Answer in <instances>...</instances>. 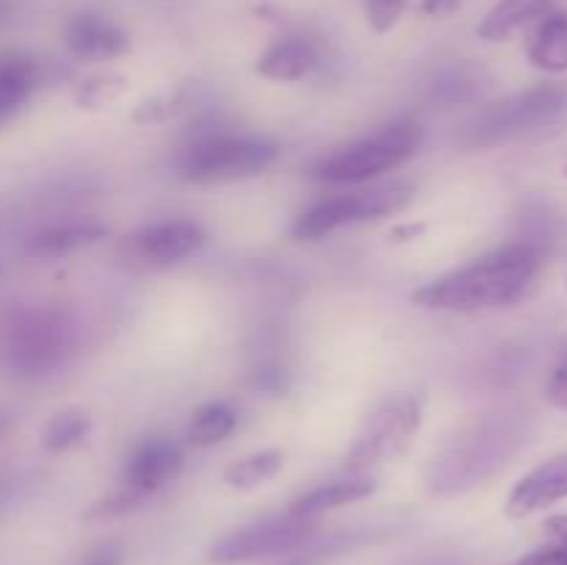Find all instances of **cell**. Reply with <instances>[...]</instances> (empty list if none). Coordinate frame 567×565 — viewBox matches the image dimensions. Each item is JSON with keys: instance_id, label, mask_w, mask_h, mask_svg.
<instances>
[{"instance_id": "obj_24", "label": "cell", "mask_w": 567, "mask_h": 565, "mask_svg": "<svg viewBox=\"0 0 567 565\" xmlns=\"http://www.w3.org/2000/svg\"><path fill=\"white\" fill-rule=\"evenodd\" d=\"M548 399H551V404H557V408L567 410V349L563 360L554 366L551 377H548Z\"/></svg>"}, {"instance_id": "obj_2", "label": "cell", "mask_w": 567, "mask_h": 565, "mask_svg": "<svg viewBox=\"0 0 567 565\" xmlns=\"http://www.w3.org/2000/svg\"><path fill=\"white\" fill-rule=\"evenodd\" d=\"M518 419L487 415L463 427L441 452L432 458L430 487L437 496H454L485 482L498 465L507 463L518 446Z\"/></svg>"}, {"instance_id": "obj_13", "label": "cell", "mask_w": 567, "mask_h": 565, "mask_svg": "<svg viewBox=\"0 0 567 565\" xmlns=\"http://www.w3.org/2000/svg\"><path fill=\"white\" fill-rule=\"evenodd\" d=\"M64 44L72 55L83 61H105L127 53L131 39L109 17L83 11L64 25Z\"/></svg>"}, {"instance_id": "obj_12", "label": "cell", "mask_w": 567, "mask_h": 565, "mask_svg": "<svg viewBox=\"0 0 567 565\" xmlns=\"http://www.w3.org/2000/svg\"><path fill=\"white\" fill-rule=\"evenodd\" d=\"M183 469V452L177 443L166 438H153V441L138 443L127 458L122 480H125L127 493L138 499H147L150 493L161 491L166 482L175 480Z\"/></svg>"}, {"instance_id": "obj_8", "label": "cell", "mask_w": 567, "mask_h": 565, "mask_svg": "<svg viewBox=\"0 0 567 565\" xmlns=\"http://www.w3.org/2000/svg\"><path fill=\"white\" fill-rule=\"evenodd\" d=\"M410 197H413V188L408 183L369 188V192L338 194V197L321 199L313 208L305 210L297 219V225H293V236L299 242H319V238L336 233L338 227L396 214V210H402L410 203Z\"/></svg>"}, {"instance_id": "obj_15", "label": "cell", "mask_w": 567, "mask_h": 565, "mask_svg": "<svg viewBox=\"0 0 567 565\" xmlns=\"http://www.w3.org/2000/svg\"><path fill=\"white\" fill-rule=\"evenodd\" d=\"M551 9L554 0H498L487 11L485 20L476 25V33L485 42H504V39H509L515 31L529 25V22H537L546 14H551Z\"/></svg>"}, {"instance_id": "obj_28", "label": "cell", "mask_w": 567, "mask_h": 565, "mask_svg": "<svg viewBox=\"0 0 567 565\" xmlns=\"http://www.w3.org/2000/svg\"><path fill=\"white\" fill-rule=\"evenodd\" d=\"M9 430H11V419L6 413H0V441H3V438L9 435Z\"/></svg>"}, {"instance_id": "obj_5", "label": "cell", "mask_w": 567, "mask_h": 565, "mask_svg": "<svg viewBox=\"0 0 567 565\" xmlns=\"http://www.w3.org/2000/svg\"><path fill=\"white\" fill-rule=\"evenodd\" d=\"M424 142L419 122H393L380 127L374 136L338 147L313 166V177L324 183H363L371 177L402 166Z\"/></svg>"}, {"instance_id": "obj_6", "label": "cell", "mask_w": 567, "mask_h": 565, "mask_svg": "<svg viewBox=\"0 0 567 565\" xmlns=\"http://www.w3.org/2000/svg\"><path fill=\"white\" fill-rule=\"evenodd\" d=\"M277 147L258 136L214 133L183 150L181 175L194 183L244 181L275 164Z\"/></svg>"}, {"instance_id": "obj_25", "label": "cell", "mask_w": 567, "mask_h": 565, "mask_svg": "<svg viewBox=\"0 0 567 565\" xmlns=\"http://www.w3.org/2000/svg\"><path fill=\"white\" fill-rule=\"evenodd\" d=\"M81 565H122V548L120 546H100L83 557Z\"/></svg>"}, {"instance_id": "obj_20", "label": "cell", "mask_w": 567, "mask_h": 565, "mask_svg": "<svg viewBox=\"0 0 567 565\" xmlns=\"http://www.w3.org/2000/svg\"><path fill=\"white\" fill-rule=\"evenodd\" d=\"M233 430H236V413L225 402H208L194 410L192 421L186 427V441L192 446L205 449L225 441Z\"/></svg>"}, {"instance_id": "obj_26", "label": "cell", "mask_w": 567, "mask_h": 565, "mask_svg": "<svg viewBox=\"0 0 567 565\" xmlns=\"http://www.w3.org/2000/svg\"><path fill=\"white\" fill-rule=\"evenodd\" d=\"M465 0H424L421 9H424L426 17H449L463 6Z\"/></svg>"}, {"instance_id": "obj_3", "label": "cell", "mask_w": 567, "mask_h": 565, "mask_svg": "<svg viewBox=\"0 0 567 565\" xmlns=\"http://www.w3.org/2000/svg\"><path fill=\"white\" fill-rule=\"evenodd\" d=\"M75 347V325L55 308L20 305L0 316V369L37 380L53 374Z\"/></svg>"}, {"instance_id": "obj_11", "label": "cell", "mask_w": 567, "mask_h": 565, "mask_svg": "<svg viewBox=\"0 0 567 565\" xmlns=\"http://www.w3.org/2000/svg\"><path fill=\"white\" fill-rule=\"evenodd\" d=\"M567 499V449L554 454V458L543 460L540 465L520 476L515 487L509 491L507 510L509 518H529V515L540 513V510L554 507V504Z\"/></svg>"}, {"instance_id": "obj_18", "label": "cell", "mask_w": 567, "mask_h": 565, "mask_svg": "<svg viewBox=\"0 0 567 565\" xmlns=\"http://www.w3.org/2000/svg\"><path fill=\"white\" fill-rule=\"evenodd\" d=\"M105 236V227L94 219H75L61 222V225L39 230L28 244V253L42 255V258H59V255L75 253V249L86 247V244L100 242Z\"/></svg>"}, {"instance_id": "obj_23", "label": "cell", "mask_w": 567, "mask_h": 565, "mask_svg": "<svg viewBox=\"0 0 567 565\" xmlns=\"http://www.w3.org/2000/svg\"><path fill=\"white\" fill-rule=\"evenodd\" d=\"M363 3H365V20H369V25L374 28L377 33H385L396 25L408 0H363Z\"/></svg>"}, {"instance_id": "obj_4", "label": "cell", "mask_w": 567, "mask_h": 565, "mask_svg": "<svg viewBox=\"0 0 567 565\" xmlns=\"http://www.w3.org/2000/svg\"><path fill=\"white\" fill-rule=\"evenodd\" d=\"M567 116V83H543L526 92L487 105L465 127L463 142L468 147H496L540 127L557 125Z\"/></svg>"}, {"instance_id": "obj_9", "label": "cell", "mask_w": 567, "mask_h": 565, "mask_svg": "<svg viewBox=\"0 0 567 565\" xmlns=\"http://www.w3.org/2000/svg\"><path fill=\"white\" fill-rule=\"evenodd\" d=\"M316 535L313 518H299L286 513L277 518H264L221 535L208 548V563L214 565H244L277 554H293Z\"/></svg>"}, {"instance_id": "obj_1", "label": "cell", "mask_w": 567, "mask_h": 565, "mask_svg": "<svg viewBox=\"0 0 567 565\" xmlns=\"http://www.w3.org/2000/svg\"><path fill=\"white\" fill-rule=\"evenodd\" d=\"M543 266V247L515 242L457 271L426 282L413 302L430 310H487L515 305L532 291Z\"/></svg>"}, {"instance_id": "obj_21", "label": "cell", "mask_w": 567, "mask_h": 565, "mask_svg": "<svg viewBox=\"0 0 567 565\" xmlns=\"http://www.w3.org/2000/svg\"><path fill=\"white\" fill-rule=\"evenodd\" d=\"M280 469H282V452H277V449H266V452L236 460V463L225 471V480L227 485L238 487V491H252V487L275 480V476L280 474Z\"/></svg>"}, {"instance_id": "obj_27", "label": "cell", "mask_w": 567, "mask_h": 565, "mask_svg": "<svg viewBox=\"0 0 567 565\" xmlns=\"http://www.w3.org/2000/svg\"><path fill=\"white\" fill-rule=\"evenodd\" d=\"M419 565H463V563H457V559L452 557H437V559H424V563Z\"/></svg>"}, {"instance_id": "obj_7", "label": "cell", "mask_w": 567, "mask_h": 565, "mask_svg": "<svg viewBox=\"0 0 567 565\" xmlns=\"http://www.w3.org/2000/svg\"><path fill=\"white\" fill-rule=\"evenodd\" d=\"M421 427V399L413 393H396L371 413L358 441L349 449L347 469L365 471L391 463L410 446Z\"/></svg>"}, {"instance_id": "obj_10", "label": "cell", "mask_w": 567, "mask_h": 565, "mask_svg": "<svg viewBox=\"0 0 567 565\" xmlns=\"http://www.w3.org/2000/svg\"><path fill=\"white\" fill-rule=\"evenodd\" d=\"M205 233L197 222L192 219H169L155 222V225L142 227L127 238V253L136 264L150 266V269H161V266H172L177 260L188 258L194 249L203 247Z\"/></svg>"}, {"instance_id": "obj_22", "label": "cell", "mask_w": 567, "mask_h": 565, "mask_svg": "<svg viewBox=\"0 0 567 565\" xmlns=\"http://www.w3.org/2000/svg\"><path fill=\"white\" fill-rule=\"evenodd\" d=\"M89 430H92L89 413H83V410H64V413H55L48 421L42 443L48 452H66V449L78 446L89 435Z\"/></svg>"}, {"instance_id": "obj_14", "label": "cell", "mask_w": 567, "mask_h": 565, "mask_svg": "<svg viewBox=\"0 0 567 565\" xmlns=\"http://www.w3.org/2000/svg\"><path fill=\"white\" fill-rule=\"evenodd\" d=\"M316 64L313 44L305 37H282L269 44L255 64V72L269 81H302Z\"/></svg>"}, {"instance_id": "obj_29", "label": "cell", "mask_w": 567, "mask_h": 565, "mask_svg": "<svg viewBox=\"0 0 567 565\" xmlns=\"http://www.w3.org/2000/svg\"><path fill=\"white\" fill-rule=\"evenodd\" d=\"M565 172H567V166H565Z\"/></svg>"}, {"instance_id": "obj_19", "label": "cell", "mask_w": 567, "mask_h": 565, "mask_svg": "<svg viewBox=\"0 0 567 565\" xmlns=\"http://www.w3.org/2000/svg\"><path fill=\"white\" fill-rule=\"evenodd\" d=\"M529 61L543 72H567V11L543 17L529 42Z\"/></svg>"}, {"instance_id": "obj_17", "label": "cell", "mask_w": 567, "mask_h": 565, "mask_svg": "<svg viewBox=\"0 0 567 565\" xmlns=\"http://www.w3.org/2000/svg\"><path fill=\"white\" fill-rule=\"evenodd\" d=\"M39 86V66L20 50L0 53V116L20 109Z\"/></svg>"}, {"instance_id": "obj_16", "label": "cell", "mask_w": 567, "mask_h": 565, "mask_svg": "<svg viewBox=\"0 0 567 565\" xmlns=\"http://www.w3.org/2000/svg\"><path fill=\"white\" fill-rule=\"evenodd\" d=\"M374 491H377V482L365 480V476L330 482V485L313 487V491H308L305 496H299L297 502L288 507V513L299 515V518L319 521V515L330 513V510H338V507H347V504L360 502V499H369Z\"/></svg>"}]
</instances>
